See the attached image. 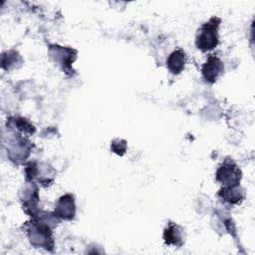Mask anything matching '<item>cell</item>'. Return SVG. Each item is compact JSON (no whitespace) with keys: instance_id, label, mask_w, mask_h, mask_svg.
<instances>
[{"instance_id":"1","label":"cell","mask_w":255,"mask_h":255,"mask_svg":"<svg viewBox=\"0 0 255 255\" xmlns=\"http://www.w3.org/2000/svg\"><path fill=\"white\" fill-rule=\"evenodd\" d=\"M59 222V217L55 213H39L27 224V234L30 243L37 248L52 250L54 240L52 228Z\"/></svg>"},{"instance_id":"2","label":"cell","mask_w":255,"mask_h":255,"mask_svg":"<svg viewBox=\"0 0 255 255\" xmlns=\"http://www.w3.org/2000/svg\"><path fill=\"white\" fill-rule=\"evenodd\" d=\"M219 23L220 20L217 17H212L198 29L195 45L202 52L213 50L218 45Z\"/></svg>"},{"instance_id":"3","label":"cell","mask_w":255,"mask_h":255,"mask_svg":"<svg viewBox=\"0 0 255 255\" xmlns=\"http://www.w3.org/2000/svg\"><path fill=\"white\" fill-rule=\"evenodd\" d=\"M216 180L223 186L238 185L241 179V170L232 160H225L216 171Z\"/></svg>"},{"instance_id":"4","label":"cell","mask_w":255,"mask_h":255,"mask_svg":"<svg viewBox=\"0 0 255 255\" xmlns=\"http://www.w3.org/2000/svg\"><path fill=\"white\" fill-rule=\"evenodd\" d=\"M26 181H33L37 179L40 183L49 184L54 180L55 171L46 163L30 162L25 168Z\"/></svg>"},{"instance_id":"5","label":"cell","mask_w":255,"mask_h":255,"mask_svg":"<svg viewBox=\"0 0 255 255\" xmlns=\"http://www.w3.org/2000/svg\"><path fill=\"white\" fill-rule=\"evenodd\" d=\"M21 200L23 202V208L26 213L30 216H37L40 211L38 208L39 204V193L38 187L33 181H27L24 186V190L21 191Z\"/></svg>"},{"instance_id":"6","label":"cell","mask_w":255,"mask_h":255,"mask_svg":"<svg viewBox=\"0 0 255 255\" xmlns=\"http://www.w3.org/2000/svg\"><path fill=\"white\" fill-rule=\"evenodd\" d=\"M223 72H224L223 63L218 57L214 55H210L201 68L203 79L210 84L216 82V80L223 74Z\"/></svg>"},{"instance_id":"7","label":"cell","mask_w":255,"mask_h":255,"mask_svg":"<svg viewBox=\"0 0 255 255\" xmlns=\"http://www.w3.org/2000/svg\"><path fill=\"white\" fill-rule=\"evenodd\" d=\"M59 218L65 220H72L76 214V204L72 194H65L61 196L56 202L55 212Z\"/></svg>"},{"instance_id":"8","label":"cell","mask_w":255,"mask_h":255,"mask_svg":"<svg viewBox=\"0 0 255 255\" xmlns=\"http://www.w3.org/2000/svg\"><path fill=\"white\" fill-rule=\"evenodd\" d=\"M183 228L176 223H168L163 232V240L167 245L182 246L184 242V232Z\"/></svg>"},{"instance_id":"9","label":"cell","mask_w":255,"mask_h":255,"mask_svg":"<svg viewBox=\"0 0 255 255\" xmlns=\"http://www.w3.org/2000/svg\"><path fill=\"white\" fill-rule=\"evenodd\" d=\"M218 195L226 202L230 204H237L245 197L244 190L238 185L223 186L218 192Z\"/></svg>"},{"instance_id":"10","label":"cell","mask_w":255,"mask_h":255,"mask_svg":"<svg viewBox=\"0 0 255 255\" xmlns=\"http://www.w3.org/2000/svg\"><path fill=\"white\" fill-rule=\"evenodd\" d=\"M185 63H186V55L184 51L181 49H177L173 51L166 60L167 69L172 74H175V75L183 71Z\"/></svg>"},{"instance_id":"11","label":"cell","mask_w":255,"mask_h":255,"mask_svg":"<svg viewBox=\"0 0 255 255\" xmlns=\"http://www.w3.org/2000/svg\"><path fill=\"white\" fill-rule=\"evenodd\" d=\"M12 124L15 125L16 129L21 131V132L33 133L35 131L34 127L27 120H25L23 118H16V119H14L12 121Z\"/></svg>"},{"instance_id":"12","label":"cell","mask_w":255,"mask_h":255,"mask_svg":"<svg viewBox=\"0 0 255 255\" xmlns=\"http://www.w3.org/2000/svg\"><path fill=\"white\" fill-rule=\"evenodd\" d=\"M111 147H112V149H113L116 153H118V154H123V153L126 151V149H127V144H126V141L123 140V139H121L120 145L118 144V140H115V141H113Z\"/></svg>"}]
</instances>
